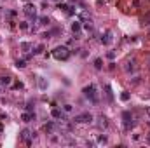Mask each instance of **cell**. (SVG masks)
I'll list each match as a JSON object with an SVG mask.
<instances>
[{"label": "cell", "instance_id": "4fadbf2b", "mask_svg": "<svg viewBox=\"0 0 150 148\" xmlns=\"http://www.w3.org/2000/svg\"><path fill=\"white\" fill-rule=\"evenodd\" d=\"M70 28H72V31H73V33H79V31L82 30V23H80V21H73Z\"/></svg>", "mask_w": 150, "mask_h": 148}, {"label": "cell", "instance_id": "74e56055", "mask_svg": "<svg viewBox=\"0 0 150 148\" xmlns=\"http://www.w3.org/2000/svg\"><path fill=\"white\" fill-rule=\"evenodd\" d=\"M149 68H150V61H149Z\"/></svg>", "mask_w": 150, "mask_h": 148}, {"label": "cell", "instance_id": "cb8c5ba5", "mask_svg": "<svg viewBox=\"0 0 150 148\" xmlns=\"http://www.w3.org/2000/svg\"><path fill=\"white\" fill-rule=\"evenodd\" d=\"M63 112H65V113H72V112H73V105H70V103L63 105Z\"/></svg>", "mask_w": 150, "mask_h": 148}, {"label": "cell", "instance_id": "e0dca14e", "mask_svg": "<svg viewBox=\"0 0 150 148\" xmlns=\"http://www.w3.org/2000/svg\"><path fill=\"white\" fill-rule=\"evenodd\" d=\"M96 143H98V145H107V143H108V138H107L105 134H98Z\"/></svg>", "mask_w": 150, "mask_h": 148}, {"label": "cell", "instance_id": "9c48e42d", "mask_svg": "<svg viewBox=\"0 0 150 148\" xmlns=\"http://www.w3.org/2000/svg\"><path fill=\"white\" fill-rule=\"evenodd\" d=\"M51 117H52V119H58V120H65V113H63L59 108H52Z\"/></svg>", "mask_w": 150, "mask_h": 148}, {"label": "cell", "instance_id": "6da1fadb", "mask_svg": "<svg viewBox=\"0 0 150 148\" xmlns=\"http://www.w3.org/2000/svg\"><path fill=\"white\" fill-rule=\"evenodd\" d=\"M52 58L58 59V61H65V59H68V58H70V51H68V47H66V45H58V47H54V49H52Z\"/></svg>", "mask_w": 150, "mask_h": 148}, {"label": "cell", "instance_id": "44dd1931", "mask_svg": "<svg viewBox=\"0 0 150 148\" xmlns=\"http://www.w3.org/2000/svg\"><path fill=\"white\" fill-rule=\"evenodd\" d=\"M94 68H96V70H101V68H103V59H101V58H96V59H94Z\"/></svg>", "mask_w": 150, "mask_h": 148}, {"label": "cell", "instance_id": "7c38bea8", "mask_svg": "<svg viewBox=\"0 0 150 148\" xmlns=\"http://www.w3.org/2000/svg\"><path fill=\"white\" fill-rule=\"evenodd\" d=\"M47 87H49V82H47V79L40 77V79H38V89H40V91H45Z\"/></svg>", "mask_w": 150, "mask_h": 148}, {"label": "cell", "instance_id": "f1b7e54d", "mask_svg": "<svg viewBox=\"0 0 150 148\" xmlns=\"http://www.w3.org/2000/svg\"><path fill=\"white\" fill-rule=\"evenodd\" d=\"M140 79H142V77H135V79L131 80V84H133V85H138V84H140Z\"/></svg>", "mask_w": 150, "mask_h": 148}, {"label": "cell", "instance_id": "4316f807", "mask_svg": "<svg viewBox=\"0 0 150 148\" xmlns=\"http://www.w3.org/2000/svg\"><path fill=\"white\" fill-rule=\"evenodd\" d=\"M129 98H131V96H129V92H128V91H122L121 99H122V101H129Z\"/></svg>", "mask_w": 150, "mask_h": 148}, {"label": "cell", "instance_id": "7a4b0ae2", "mask_svg": "<svg viewBox=\"0 0 150 148\" xmlns=\"http://www.w3.org/2000/svg\"><path fill=\"white\" fill-rule=\"evenodd\" d=\"M82 92H84V96L91 101V103H98V96H96V85L94 84H89V85H86L84 89H82Z\"/></svg>", "mask_w": 150, "mask_h": 148}, {"label": "cell", "instance_id": "83f0119b", "mask_svg": "<svg viewBox=\"0 0 150 148\" xmlns=\"http://www.w3.org/2000/svg\"><path fill=\"white\" fill-rule=\"evenodd\" d=\"M122 119H124V120H129V119H133L131 112H124V113H122Z\"/></svg>", "mask_w": 150, "mask_h": 148}, {"label": "cell", "instance_id": "d590c367", "mask_svg": "<svg viewBox=\"0 0 150 148\" xmlns=\"http://www.w3.org/2000/svg\"><path fill=\"white\" fill-rule=\"evenodd\" d=\"M54 2H58V3H59V2H63V0H54Z\"/></svg>", "mask_w": 150, "mask_h": 148}, {"label": "cell", "instance_id": "8992f818", "mask_svg": "<svg viewBox=\"0 0 150 148\" xmlns=\"http://www.w3.org/2000/svg\"><path fill=\"white\" fill-rule=\"evenodd\" d=\"M112 35H114V33H112L110 30H108V31H105V35L101 37V44H105V45H110V44L114 42V37H112Z\"/></svg>", "mask_w": 150, "mask_h": 148}, {"label": "cell", "instance_id": "ffe728a7", "mask_svg": "<svg viewBox=\"0 0 150 148\" xmlns=\"http://www.w3.org/2000/svg\"><path fill=\"white\" fill-rule=\"evenodd\" d=\"M19 30L28 31V30H30V23H28V21H19Z\"/></svg>", "mask_w": 150, "mask_h": 148}, {"label": "cell", "instance_id": "5b68a950", "mask_svg": "<svg viewBox=\"0 0 150 148\" xmlns=\"http://www.w3.org/2000/svg\"><path fill=\"white\" fill-rule=\"evenodd\" d=\"M138 70V65H136V59H128L126 65H124V72L126 73H135Z\"/></svg>", "mask_w": 150, "mask_h": 148}, {"label": "cell", "instance_id": "e575fe53", "mask_svg": "<svg viewBox=\"0 0 150 148\" xmlns=\"http://www.w3.org/2000/svg\"><path fill=\"white\" fill-rule=\"evenodd\" d=\"M2 92H3V85L0 84V94H2Z\"/></svg>", "mask_w": 150, "mask_h": 148}, {"label": "cell", "instance_id": "5bb4252c", "mask_svg": "<svg viewBox=\"0 0 150 148\" xmlns=\"http://www.w3.org/2000/svg\"><path fill=\"white\" fill-rule=\"evenodd\" d=\"M37 23H38L40 26H47V24H49V17H47V16H40V17H37Z\"/></svg>", "mask_w": 150, "mask_h": 148}, {"label": "cell", "instance_id": "ac0fdd59", "mask_svg": "<svg viewBox=\"0 0 150 148\" xmlns=\"http://www.w3.org/2000/svg\"><path fill=\"white\" fill-rule=\"evenodd\" d=\"M135 126H136V122H135L133 119H129V120H124V127H126L128 131H131V129H133Z\"/></svg>", "mask_w": 150, "mask_h": 148}, {"label": "cell", "instance_id": "4dcf8cb0", "mask_svg": "<svg viewBox=\"0 0 150 148\" xmlns=\"http://www.w3.org/2000/svg\"><path fill=\"white\" fill-rule=\"evenodd\" d=\"M12 87H14V89H23V84H21V82H16Z\"/></svg>", "mask_w": 150, "mask_h": 148}, {"label": "cell", "instance_id": "d4e9b609", "mask_svg": "<svg viewBox=\"0 0 150 148\" xmlns=\"http://www.w3.org/2000/svg\"><path fill=\"white\" fill-rule=\"evenodd\" d=\"M16 66H17V68H24V66H26V59H17V61H16Z\"/></svg>", "mask_w": 150, "mask_h": 148}, {"label": "cell", "instance_id": "7402d4cb", "mask_svg": "<svg viewBox=\"0 0 150 148\" xmlns=\"http://www.w3.org/2000/svg\"><path fill=\"white\" fill-rule=\"evenodd\" d=\"M142 24H143V26H150V12L142 17Z\"/></svg>", "mask_w": 150, "mask_h": 148}, {"label": "cell", "instance_id": "9a60e30c", "mask_svg": "<svg viewBox=\"0 0 150 148\" xmlns=\"http://www.w3.org/2000/svg\"><path fill=\"white\" fill-rule=\"evenodd\" d=\"M19 47H21V51H24V52H28V51H31V49H33V45H31L30 42H21V44H19Z\"/></svg>", "mask_w": 150, "mask_h": 148}, {"label": "cell", "instance_id": "d6a6232c", "mask_svg": "<svg viewBox=\"0 0 150 148\" xmlns=\"http://www.w3.org/2000/svg\"><path fill=\"white\" fill-rule=\"evenodd\" d=\"M145 113H147V115L150 117V106H147V108H145Z\"/></svg>", "mask_w": 150, "mask_h": 148}, {"label": "cell", "instance_id": "52a82bcc", "mask_svg": "<svg viewBox=\"0 0 150 148\" xmlns=\"http://www.w3.org/2000/svg\"><path fill=\"white\" fill-rule=\"evenodd\" d=\"M96 124H98V129H107V127H108V119H107L105 115H100Z\"/></svg>", "mask_w": 150, "mask_h": 148}, {"label": "cell", "instance_id": "8fae6325", "mask_svg": "<svg viewBox=\"0 0 150 148\" xmlns=\"http://www.w3.org/2000/svg\"><path fill=\"white\" fill-rule=\"evenodd\" d=\"M0 84H2L3 87L10 85V84H12V77H9V75H2V77H0Z\"/></svg>", "mask_w": 150, "mask_h": 148}, {"label": "cell", "instance_id": "30bf717a", "mask_svg": "<svg viewBox=\"0 0 150 148\" xmlns=\"http://www.w3.org/2000/svg\"><path fill=\"white\" fill-rule=\"evenodd\" d=\"M21 120L28 124V122H31V120H35V113H33V112H24V113L21 115Z\"/></svg>", "mask_w": 150, "mask_h": 148}, {"label": "cell", "instance_id": "ba28073f", "mask_svg": "<svg viewBox=\"0 0 150 148\" xmlns=\"http://www.w3.org/2000/svg\"><path fill=\"white\" fill-rule=\"evenodd\" d=\"M44 131H45L47 134H54V133L58 131V126H56L54 122H47V124L44 126Z\"/></svg>", "mask_w": 150, "mask_h": 148}, {"label": "cell", "instance_id": "836d02e7", "mask_svg": "<svg viewBox=\"0 0 150 148\" xmlns=\"http://www.w3.org/2000/svg\"><path fill=\"white\" fill-rule=\"evenodd\" d=\"M145 141H147V143H149V145H150V134H149V136H147V138H145Z\"/></svg>", "mask_w": 150, "mask_h": 148}, {"label": "cell", "instance_id": "2e32d148", "mask_svg": "<svg viewBox=\"0 0 150 148\" xmlns=\"http://www.w3.org/2000/svg\"><path fill=\"white\" fill-rule=\"evenodd\" d=\"M19 138H21V140H28V138H31V131H30V129H23V131L19 133Z\"/></svg>", "mask_w": 150, "mask_h": 148}, {"label": "cell", "instance_id": "d6986e66", "mask_svg": "<svg viewBox=\"0 0 150 148\" xmlns=\"http://www.w3.org/2000/svg\"><path fill=\"white\" fill-rule=\"evenodd\" d=\"M44 51H45L44 44H38V45H35V47H33V54H42Z\"/></svg>", "mask_w": 150, "mask_h": 148}, {"label": "cell", "instance_id": "3957f363", "mask_svg": "<svg viewBox=\"0 0 150 148\" xmlns=\"http://www.w3.org/2000/svg\"><path fill=\"white\" fill-rule=\"evenodd\" d=\"M23 12H24V16H26L28 19L37 21V7H35V3L26 2V3H24V7H23Z\"/></svg>", "mask_w": 150, "mask_h": 148}, {"label": "cell", "instance_id": "603a6c76", "mask_svg": "<svg viewBox=\"0 0 150 148\" xmlns=\"http://www.w3.org/2000/svg\"><path fill=\"white\" fill-rule=\"evenodd\" d=\"M58 9H59V10H65V12L70 14V9H72V7H68L66 3H61V2H59V3H58Z\"/></svg>", "mask_w": 150, "mask_h": 148}, {"label": "cell", "instance_id": "f35d334b", "mask_svg": "<svg viewBox=\"0 0 150 148\" xmlns=\"http://www.w3.org/2000/svg\"><path fill=\"white\" fill-rule=\"evenodd\" d=\"M24 2H28V0H24Z\"/></svg>", "mask_w": 150, "mask_h": 148}, {"label": "cell", "instance_id": "484cf974", "mask_svg": "<svg viewBox=\"0 0 150 148\" xmlns=\"http://www.w3.org/2000/svg\"><path fill=\"white\" fill-rule=\"evenodd\" d=\"M105 91H107V98L112 101V99H114V96H112V89H110V85H105Z\"/></svg>", "mask_w": 150, "mask_h": 148}, {"label": "cell", "instance_id": "8d00e7d4", "mask_svg": "<svg viewBox=\"0 0 150 148\" xmlns=\"http://www.w3.org/2000/svg\"><path fill=\"white\" fill-rule=\"evenodd\" d=\"M147 124H149V127H150V120H149V122H147Z\"/></svg>", "mask_w": 150, "mask_h": 148}, {"label": "cell", "instance_id": "f546056e", "mask_svg": "<svg viewBox=\"0 0 150 148\" xmlns=\"http://www.w3.org/2000/svg\"><path fill=\"white\" fill-rule=\"evenodd\" d=\"M131 138H133V141H140L142 140V134H133Z\"/></svg>", "mask_w": 150, "mask_h": 148}, {"label": "cell", "instance_id": "1f68e13d", "mask_svg": "<svg viewBox=\"0 0 150 148\" xmlns=\"http://www.w3.org/2000/svg\"><path fill=\"white\" fill-rule=\"evenodd\" d=\"M24 108H26V112H31V110H33V106H31V103H28V105H26Z\"/></svg>", "mask_w": 150, "mask_h": 148}, {"label": "cell", "instance_id": "277c9868", "mask_svg": "<svg viewBox=\"0 0 150 148\" xmlns=\"http://www.w3.org/2000/svg\"><path fill=\"white\" fill-rule=\"evenodd\" d=\"M93 113H89V112H84V113H79V115H75L73 117V122L75 124H89V122H93Z\"/></svg>", "mask_w": 150, "mask_h": 148}]
</instances>
